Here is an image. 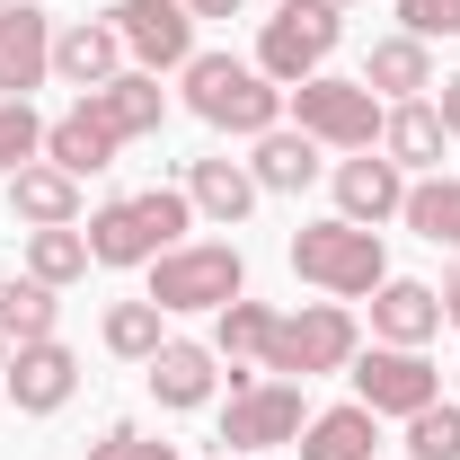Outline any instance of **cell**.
Listing matches in <instances>:
<instances>
[{
    "mask_svg": "<svg viewBox=\"0 0 460 460\" xmlns=\"http://www.w3.org/2000/svg\"><path fill=\"white\" fill-rule=\"evenodd\" d=\"M407 452L416 460H460V407L452 399L416 407V416H407Z\"/></svg>",
    "mask_w": 460,
    "mask_h": 460,
    "instance_id": "cell-31",
    "label": "cell"
},
{
    "mask_svg": "<svg viewBox=\"0 0 460 460\" xmlns=\"http://www.w3.org/2000/svg\"><path fill=\"white\" fill-rule=\"evenodd\" d=\"M54 71L89 98V89H107L115 71H124V36L115 27H98V18H80V27H62L54 36Z\"/></svg>",
    "mask_w": 460,
    "mask_h": 460,
    "instance_id": "cell-20",
    "label": "cell"
},
{
    "mask_svg": "<svg viewBox=\"0 0 460 460\" xmlns=\"http://www.w3.org/2000/svg\"><path fill=\"white\" fill-rule=\"evenodd\" d=\"M160 319H169V310H160V301H151V292H142V301H115L107 310V345L115 354H124V363H151V354H160Z\"/></svg>",
    "mask_w": 460,
    "mask_h": 460,
    "instance_id": "cell-29",
    "label": "cell"
},
{
    "mask_svg": "<svg viewBox=\"0 0 460 460\" xmlns=\"http://www.w3.org/2000/svg\"><path fill=\"white\" fill-rule=\"evenodd\" d=\"M443 115L425 107V98H399V107L381 115V160H399V169H434L443 160Z\"/></svg>",
    "mask_w": 460,
    "mask_h": 460,
    "instance_id": "cell-22",
    "label": "cell"
},
{
    "mask_svg": "<svg viewBox=\"0 0 460 460\" xmlns=\"http://www.w3.org/2000/svg\"><path fill=\"white\" fill-rule=\"evenodd\" d=\"M399 204H407V169H399V160H372V151H363V160L337 169V213H345V222L381 230Z\"/></svg>",
    "mask_w": 460,
    "mask_h": 460,
    "instance_id": "cell-14",
    "label": "cell"
},
{
    "mask_svg": "<svg viewBox=\"0 0 460 460\" xmlns=\"http://www.w3.org/2000/svg\"><path fill=\"white\" fill-rule=\"evenodd\" d=\"M284 98H292V115H301V133L328 142V151H372V142H381V115H390L363 80H328V71H310Z\"/></svg>",
    "mask_w": 460,
    "mask_h": 460,
    "instance_id": "cell-7",
    "label": "cell"
},
{
    "mask_svg": "<svg viewBox=\"0 0 460 460\" xmlns=\"http://www.w3.org/2000/svg\"><path fill=\"white\" fill-rule=\"evenodd\" d=\"M213 381H222V354H213V345H186V337H169L160 354H151V399L169 407V416L204 407V399H213Z\"/></svg>",
    "mask_w": 460,
    "mask_h": 460,
    "instance_id": "cell-13",
    "label": "cell"
},
{
    "mask_svg": "<svg viewBox=\"0 0 460 460\" xmlns=\"http://www.w3.org/2000/svg\"><path fill=\"white\" fill-rule=\"evenodd\" d=\"M45 71H54V18L36 0H9L0 9V98L45 89Z\"/></svg>",
    "mask_w": 460,
    "mask_h": 460,
    "instance_id": "cell-12",
    "label": "cell"
},
{
    "mask_svg": "<svg viewBox=\"0 0 460 460\" xmlns=\"http://www.w3.org/2000/svg\"><path fill=\"white\" fill-rule=\"evenodd\" d=\"M354 363V310L345 301H310L275 319V345H266V372L275 381H319V372H345Z\"/></svg>",
    "mask_w": 460,
    "mask_h": 460,
    "instance_id": "cell-5",
    "label": "cell"
},
{
    "mask_svg": "<svg viewBox=\"0 0 460 460\" xmlns=\"http://www.w3.org/2000/svg\"><path fill=\"white\" fill-rule=\"evenodd\" d=\"M337 36H345V9H328V0H284L266 18V36H257V71L275 89H301L310 71H328Z\"/></svg>",
    "mask_w": 460,
    "mask_h": 460,
    "instance_id": "cell-4",
    "label": "cell"
},
{
    "mask_svg": "<svg viewBox=\"0 0 460 460\" xmlns=\"http://www.w3.org/2000/svg\"><path fill=\"white\" fill-rule=\"evenodd\" d=\"M186 9H195V18H239L248 0H186Z\"/></svg>",
    "mask_w": 460,
    "mask_h": 460,
    "instance_id": "cell-35",
    "label": "cell"
},
{
    "mask_svg": "<svg viewBox=\"0 0 460 460\" xmlns=\"http://www.w3.org/2000/svg\"><path fill=\"white\" fill-rule=\"evenodd\" d=\"M372 443H381V416H372L363 399L319 407V416L301 425V460H372Z\"/></svg>",
    "mask_w": 460,
    "mask_h": 460,
    "instance_id": "cell-21",
    "label": "cell"
},
{
    "mask_svg": "<svg viewBox=\"0 0 460 460\" xmlns=\"http://www.w3.org/2000/svg\"><path fill=\"white\" fill-rule=\"evenodd\" d=\"M186 222H195L186 186H151V195L98 204V213H89V257H98V266H151V257L186 248Z\"/></svg>",
    "mask_w": 460,
    "mask_h": 460,
    "instance_id": "cell-1",
    "label": "cell"
},
{
    "mask_svg": "<svg viewBox=\"0 0 460 460\" xmlns=\"http://www.w3.org/2000/svg\"><path fill=\"white\" fill-rule=\"evenodd\" d=\"M9 354H18V345H9V337H0V372H9Z\"/></svg>",
    "mask_w": 460,
    "mask_h": 460,
    "instance_id": "cell-37",
    "label": "cell"
},
{
    "mask_svg": "<svg viewBox=\"0 0 460 460\" xmlns=\"http://www.w3.org/2000/svg\"><path fill=\"white\" fill-rule=\"evenodd\" d=\"M248 292V257L230 239H204V248H169L151 257V301L160 310H222Z\"/></svg>",
    "mask_w": 460,
    "mask_h": 460,
    "instance_id": "cell-6",
    "label": "cell"
},
{
    "mask_svg": "<svg viewBox=\"0 0 460 460\" xmlns=\"http://www.w3.org/2000/svg\"><path fill=\"white\" fill-rule=\"evenodd\" d=\"M292 275L301 284H319V292H337V301H363V292H381L390 284V257H381V230H363V222H301L292 230Z\"/></svg>",
    "mask_w": 460,
    "mask_h": 460,
    "instance_id": "cell-2",
    "label": "cell"
},
{
    "mask_svg": "<svg viewBox=\"0 0 460 460\" xmlns=\"http://www.w3.org/2000/svg\"><path fill=\"white\" fill-rule=\"evenodd\" d=\"M399 36H416V45H434V36H460V0H399Z\"/></svg>",
    "mask_w": 460,
    "mask_h": 460,
    "instance_id": "cell-32",
    "label": "cell"
},
{
    "mask_svg": "<svg viewBox=\"0 0 460 460\" xmlns=\"http://www.w3.org/2000/svg\"><path fill=\"white\" fill-rule=\"evenodd\" d=\"M0 9H9V0H0Z\"/></svg>",
    "mask_w": 460,
    "mask_h": 460,
    "instance_id": "cell-40",
    "label": "cell"
},
{
    "mask_svg": "<svg viewBox=\"0 0 460 460\" xmlns=\"http://www.w3.org/2000/svg\"><path fill=\"white\" fill-rule=\"evenodd\" d=\"M36 151H45V115L27 98H0V177H18Z\"/></svg>",
    "mask_w": 460,
    "mask_h": 460,
    "instance_id": "cell-30",
    "label": "cell"
},
{
    "mask_svg": "<svg viewBox=\"0 0 460 460\" xmlns=\"http://www.w3.org/2000/svg\"><path fill=\"white\" fill-rule=\"evenodd\" d=\"M301 425H310L301 381H248V390H230V407H222V443H230V452H275V443H301Z\"/></svg>",
    "mask_w": 460,
    "mask_h": 460,
    "instance_id": "cell-9",
    "label": "cell"
},
{
    "mask_svg": "<svg viewBox=\"0 0 460 460\" xmlns=\"http://www.w3.org/2000/svg\"><path fill=\"white\" fill-rule=\"evenodd\" d=\"M434 115H443V133H460V71L443 80V107H434Z\"/></svg>",
    "mask_w": 460,
    "mask_h": 460,
    "instance_id": "cell-34",
    "label": "cell"
},
{
    "mask_svg": "<svg viewBox=\"0 0 460 460\" xmlns=\"http://www.w3.org/2000/svg\"><path fill=\"white\" fill-rule=\"evenodd\" d=\"M248 177H257L266 195H301V186L319 177V142L275 124V133H257V160H248Z\"/></svg>",
    "mask_w": 460,
    "mask_h": 460,
    "instance_id": "cell-23",
    "label": "cell"
},
{
    "mask_svg": "<svg viewBox=\"0 0 460 460\" xmlns=\"http://www.w3.org/2000/svg\"><path fill=\"white\" fill-rule=\"evenodd\" d=\"M222 460H239V452H222Z\"/></svg>",
    "mask_w": 460,
    "mask_h": 460,
    "instance_id": "cell-39",
    "label": "cell"
},
{
    "mask_svg": "<svg viewBox=\"0 0 460 460\" xmlns=\"http://www.w3.org/2000/svg\"><path fill=\"white\" fill-rule=\"evenodd\" d=\"M328 9H354V0H328Z\"/></svg>",
    "mask_w": 460,
    "mask_h": 460,
    "instance_id": "cell-38",
    "label": "cell"
},
{
    "mask_svg": "<svg viewBox=\"0 0 460 460\" xmlns=\"http://www.w3.org/2000/svg\"><path fill=\"white\" fill-rule=\"evenodd\" d=\"M443 319H452V328H460V275H452V284H443Z\"/></svg>",
    "mask_w": 460,
    "mask_h": 460,
    "instance_id": "cell-36",
    "label": "cell"
},
{
    "mask_svg": "<svg viewBox=\"0 0 460 460\" xmlns=\"http://www.w3.org/2000/svg\"><path fill=\"white\" fill-rule=\"evenodd\" d=\"M9 213L27 230H62V222H80V177L54 169V160H27V169L9 177Z\"/></svg>",
    "mask_w": 460,
    "mask_h": 460,
    "instance_id": "cell-17",
    "label": "cell"
},
{
    "mask_svg": "<svg viewBox=\"0 0 460 460\" xmlns=\"http://www.w3.org/2000/svg\"><path fill=\"white\" fill-rule=\"evenodd\" d=\"M89 460H177V452H169V443H151V434H133V425H115Z\"/></svg>",
    "mask_w": 460,
    "mask_h": 460,
    "instance_id": "cell-33",
    "label": "cell"
},
{
    "mask_svg": "<svg viewBox=\"0 0 460 460\" xmlns=\"http://www.w3.org/2000/svg\"><path fill=\"white\" fill-rule=\"evenodd\" d=\"M363 89H381V98H425V89H434V54H425L416 36H381L372 62H363Z\"/></svg>",
    "mask_w": 460,
    "mask_h": 460,
    "instance_id": "cell-24",
    "label": "cell"
},
{
    "mask_svg": "<svg viewBox=\"0 0 460 460\" xmlns=\"http://www.w3.org/2000/svg\"><path fill=\"white\" fill-rule=\"evenodd\" d=\"M399 213H407V230H416V239H434V248H460V177H416Z\"/></svg>",
    "mask_w": 460,
    "mask_h": 460,
    "instance_id": "cell-27",
    "label": "cell"
},
{
    "mask_svg": "<svg viewBox=\"0 0 460 460\" xmlns=\"http://www.w3.org/2000/svg\"><path fill=\"white\" fill-rule=\"evenodd\" d=\"M186 107L204 115V124H222V133H275L284 124V89L257 71V62H230V54H195L186 62Z\"/></svg>",
    "mask_w": 460,
    "mask_h": 460,
    "instance_id": "cell-3",
    "label": "cell"
},
{
    "mask_svg": "<svg viewBox=\"0 0 460 460\" xmlns=\"http://www.w3.org/2000/svg\"><path fill=\"white\" fill-rule=\"evenodd\" d=\"M89 266H98V257H89V230L80 222H62V230H27V275H36V284H80V275H89Z\"/></svg>",
    "mask_w": 460,
    "mask_h": 460,
    "instance_id": "cell-26",
    "label": "cell"
},
{
    "mask_svg": "<svg viewBox=\"0 0 460 460\" xmlns=\"http://www.w3.org/2000/svg\"><path fill=\"white\" fill-rule=\"evenodd\" d=\"M115 151H124V142L107 133V115L89 107V98H80L71 115H54V124H45V160H54V169H71V177L115 169Z\"/></svg>",
    "mask_w": 460,
    "mask_h": 460,
    "instance_id": "cell-15",
    "label": "cell"
},
{
    "mask_svg": "<svg viewBox=\"0 0 460 460\" xmlns=\"http://www.w3.org/2000/svg\"><path fill=\"white\" fill-rule=\"evenodd\" d=\"M354 399L372 416H416V407L443 399V372L416 345H372V354H354Z\"/></svg>",
    "mask_w": 460,
    "mask_h": 460,
    "instance_id": "cell-8",
    "label": "cell"
},
{
    "mask_svg": "<svg viewBox=\"0 0 460 460\" xmlns=\"http://www.w3.org/2000/svg\"><path fill=\"white\" fill-rule=\"evenodd\" d=\"M266 345H275V310H266V301L239 292V301L213 310V354H222L230 372H239V363H266Z\"/></svg>",
    "mask_w": 460,
    "mask_h": 460,
    "instance_id": "cell-25",
    "label": "cell"
},
{
    "mask_svg": "<svg viewBox=\"0 0 460 460\" xmlns=\"http://www.w3.org/2000/svg\"><path fill=\"white\" fill-rule=\"evenodd\" d=\"M0 284H9V275H0Z\"/></svg>",
    "mask_w": 460,
    "mask_h": 460,
    "instance_id": "cell-41",
    "label": "cell"
},
{
    "mask_svg": "<svg viewBox=\"0 0 460 460\" xmlns=\"http://www.w3.org/2000/svg\"><path fill=\"white\" fill-rule=\"evenodd\" d=\"M434 328H443V292H434V284L390 275V284L372 292V337H381V345H425Z\"/></svg>",
    "mask_w": 460,
    "mask_h": 460,
    "instance_id": "cell-18",
    "label": "cell"
},
{
    "mask_svg": "<svg viewBox=\"0 0 460 460\" xmlns=\"http://www.w3.org/2000/svg\"><path fill=\"white\" fill-rule=\"evenodd\" d=\"M89 107L107 115V133H115V142H142V133H160L169 98H160V71H115L107 89H89Z\"/></svg>",
    "mask_w": 460,
    "mask_h": 460,
    "instance_id": "cell-19",
    "label": "cell"
},
{
    "mask_svg": "<svg viewBox=\"0 0 460 460\" xmlns=\"http://www.w3.org/2000/svg\"><path fill=\"white\" fill-rule=\"evenodd\" d=\"M54 319H62V301H54V284H0V337L9 345H45L54 337Z\"/></svg>",
    "mask_w": 460,
    "mask_h": 460,
    "instance_id": "cell-28",
    "label": "cell"
},
{
    "mask_svg": "<svg viewBox=\"0 0 460 460\" xmlns=\"http://www.w3.org/2000/svg\"><path fill=\"white\" fill-rule=\"evenodd\" d=\"M107 27L124 36V54L142 71H186L195 62V9L186 0H115Z\"/></svg>",
    "mask_w": 460,
    "mask_h": 460,
    "instance_id": "cell-10",
    "label": "cell"
},
{
    "mask_svg": "<svg viewBox=\"0 0 460 460\" xmlns=\"http://www.w3.org/2000/svg\"><path fill=\"white\" fill-rule=\"evenodd\" d=\"M0 390H9L18 416H54V407H71V390H80V354H71L62 337L18 345V354H9V372H0Z\"/></svg>",
    "mask_w": 460,
    "mask_h": 460,
    "instance_id": "cell-11",
    "label": "cell"
},
{
    "mask_svg": "<svg viewBox=\"0 0 460 460\" xmlns=\"http://www.w3.org/2000/svg\"><path fill=\"white\" fill-rule=\"evenodd\" d=\"M257 177H248V160H195L186 169V204L204 213V222H222V230H239L248 213H257Z\"/></svg>",
    "mask_w": 460,
    "mask_h": 460,
    "instance_id": "cell-16",
    "label": "cell"
}]
</instances>
